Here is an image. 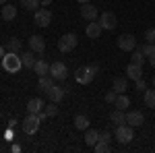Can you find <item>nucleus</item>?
<instances>
[{
	"label": "nucleus",
	"instance_id": "obj_12",
	"mask_svg": "<svg viewBox=\"0 0 155 153\" xmlns=\"http://www.w3.org/2000/svg\"><path fill=\"white\" fill-rule=\"evenodd\" d=\"M81 17H83L85 21H95L97 17H99V12H97V8L91 2H85L83 6H81Z\"/></svg>",
	"mask_w": 155,
	"mask_h": 153
},
{
	"label": "nucleus",
	"instance_id": "obj_6",
	"mask_svg": "<svg viewBox=\"0 0 155 153\" xmlns=\"http://www.w3.org/2000/svg\"><path fill=\"white\" fill-rule=\"evenodd\" d=\"M118 48L122 50V52H132L134 48H137V37L132 35V33H124V35L118 37Z\"/></svg>",
	"mask_w": 155,
	"mask_h": 153
},
{
	"label": "nucleus",
	"instance_id": "obj_31",
	"mask_svg": "<svg viewBox=\"0 0 155 153\" xmlns=\"http://www.w3.org/2000/svg\"><path fill=\"white\" fill-rule=\"evenodd\" d=\"M141 52H143L145 56H153L155 54V44H147V42H145L143 46H141Z\"/></svg>",
	"mask_w": 155,
	"mask_h": 153
},
{
	"label": "nucleus",
	"instance_id": "obj_26",
	"mask_svg": "<svg viewBox=\"0 0 155 153\" xmlns=\"http://www.w3.org/2000/svg\"><path fill=\"white\" fill-rule=\"evenodd\" d=\"M114 106L118 108V110H126V108L130 106V99H128V95L118 93V97H116V101H114Z\"/></svg>",
	"mask_w": 155,
	"mask_h": 153
},
{
	"label": "nucleus",
	"instance_id": "obj_2",
	"mask_svg": "<svg viewBox=\"0 0 155 153\" xmlns=\"http://www.w3.org/2000/svg\"><path fill=\"white\" fill-rule=\"evenodd\" d=\"M99 72V66L97 64H91V66H81L74 71V81L81 83V85H89V83L95 79V75Z\"/></svg>",
	"mask_w": 155,
	"mask_h": 153
},
{
	"label": "nucleus",
	"instance_id": "obj_4",
	"mask_svg": "<svg viewBox=\"0 0 155 153\" xmlns=\"http://www.w3.org/2000/svg\"><path fill=\"white\" fill-rule=\"evenodd\" d=\"M114 135H116V141H118L120 145H128V143L134 139V128H132L130 124H118Z\"/></svg>",
	"mask_w": 155,
	"mask_h": 153
},
{
	"label": "nucleus",
	"instance_id": "obj_23",
	"mask_svg": "<svg viewBox=\"0 0 155 153\" xmlns=\"http://www.w3.org/2000/svg\"><path fill=\"white\" fill-rule=\"evenodd\" d=\"M72 122H74V126H77L79 130H87L89 128V118L85 116V114H77Z\"/></svg>",
	"mask_w": 155,
	"mask_h": 153
},
{
	"label": "nucleus",
	"instance_id": "obj_21",
	"mask_svg": "<svg viewBox=\"0 0 155 153\" xmlns=\"http://www.w3.org/2000/svg\"><path fill=\"white\" fill-rule=\"evenodd\" d=\"M21 60H23V66H25V68H33V66H35V52H33V50L23 52Z\"/></svg>",
	"mask_w": 155,
	"mask_h": 153
},
{
	"label": "nucleus",
	"instance_id": "obj_5",
	"mask_svg": "<svg viewBox=\"0 0 155 153\" xmlns=\"http://www.w3.org/2000/svg\"><path fill=\"white\" fill-rule=\"evenodd\" d=\"M77 44H79V37L74 35V33H64L58 39V50L62 54H68V52H72L77 48Z\"/></svg>",
	"mask_w": 155,
	"mask_h": 153
},
{
	"label": "nucleus",
	"instance_id": "obj_44",
	"mask_svg": "<svg viewBox=\"0 0 155 153\" xmlns=\"http://www.w3.org/2000/svg\"><path fill=\"white\" fill-rule=\"evenodd\" d=\"M153 87H155V75H153Z\"/></svg>",
	"mask_w": 155,
	"mask_h": 153
},
{
	"label": "nucleus",
	"instance_id": "obj_35",
	"mask_svg": "<svg viewBox=\"0 0 155 153\" xmlns=\"http://www.w3.org/2000/svg\"><path fill=\"white\" fill-rule=\"evenodd\" d=\"M99 141H106V143H110V141H112V135H110L107 130H104V132H99Z\"/></svg>",
	"mask_w": 155,
	"mask_h": 153
},
{
	"label": "nucleus",
	"instance_id": "obj_20",
	"mask_svg": "<svg viewBox=\"0 0 155 153\" xmlns=\"http://www.w3.org/2000/svg\"><path fill=\"white\" fill-rule=\"evenodd\" d=\"M85 143H87V145H89V147H95V143L99 141V132H97V130H93V128H87L85 130Z\"/></svg>",
	"mask_w": 155,
	"mask_h": 153
},
{
	"label": "nucleus",
	"instance_id": "obj_42",
	"mask_svg": "<svg viewBox=\"0 0 155 153\" xmlns=\"http://www.w3.org/2000/svg\"><path fill=\"white\" fill-rule=\"evenodd\" d=\"M77 2H81V4H85V2H89V0H77Z\"/></svg>",
	"mask_w": 155,
	"mask_h": 153
},
{
	"label": "nucleus",
	"instance_id": "obj_22",
	"mask_svg": "<svg viewBox=\"0 0 155 153\" xmlns=\"http://www.w3.org/2000/svg\"><path fill=\"white\" fill-rule=\"evenodd\" d=\"M110 120H112L116 126H118V124H126V114H124V110H118V108H116V110L110 114Z\"/></svg>",
	"mask_w": 155,
	"mask_h": 153
},
{
	"label": "nucleus",
	"instance_id": "obj_38",
	"mask_svg": "<svg viewBox=\"0 0 155 153\" xmlns=\"http://www.w3.org/2000/svg\"><path fill=\"white\" fill-rule=\"evenodd\" d=\"M17 124H19V122H17L15 118H12V120H8V128H17Z\"/></svg>",
	"mask_w": 155,
	"mask_h": 153
},
{
	"label": "nucleus",
	"instance_id": "obj_27",
	"mask_svg": "<svg viewBox=\"0 0 155 153\" xmlns=\"http://www.w3.org/2000/svg\"><path fill=\"white\" fill-rule=\"evenodd\" d=\"M145 106L155 110V87L153 89H145Z\"/></svg>",
	"mask_w": 155,
	"mask_h": 153
},
{
	"label": "nucleus",
	"instance_id": "obj_16",
	"mask_svg": "<svg viewBox=\"0 0 155 153\" xmlns=\"http://www.w3.org/2000/svg\"><path fill=\"white\" fill-rule=\"evenodd\" d=\"M126 77L132 79V81H139V79H143V66L141 64H128L126 66Z\"/></svg>",
	"mask_w": 155,
	"mask_h": 153
},
{
	"label": "nucleus",
	"instance_id": "obj_30",
	"mask_svg": "<svg viewBox=\"0 0 155 153\" xmlns=\"http://www.w3.org/2000/svg\"><path fill=\"white\" fill-rule=\"evenodd\" d=\"M93 149H95V153H107V151H110V143H106V141H97Z\"/></svg>",
	"mask_w": 155,
	"mask_h": 153
},
{
	"label": "nucleus",
	"instance_id": "obj_1",
	"mask_svg": "<svg viewBox=\"0 0 155 153\" xmlns=\"http://www.w3.org/2000/svg\"><path fill=\"white\" fill-rule=\"evenodd\" d=\"M2 68L6 72H11V75H15V72H19L23 68V60L17 52H6L2 56Z\"/></svg>",
	"mask_w": 155,
	"mask_h": 153
},
{
	"label": "nucleus",
	"instance_id": "obj_39",
	"mask_svg": "<svg viewBox=\"0 0 155 153\" xmlns=\"http://www.w3.org/2000/svg\"><path fill=\"white\" fill-rule=\"evenodd\" d=\"M147 60H149V64L155 68V54H153V56H147Z\"/></svg>",
	"mask_w": 155,
	"mask_h": 153
},
{
	"label": "nucleus",
	"instance_id": "obj_8",
	"mask_svg": "<svg viewBox=\"0 0 155 153\" xmlns=\"http://www.w3.org/2000/svg\"><path fill=\"white\" fill-rule=\"evenodd\" d=\"M97 19H99L101 29H107V31L116 29V25H118V19H116V15H114V12H101Z\"/></svg>",
	"mask_w": 155,
	"mask_h": 153
},
{
	"label": "nucleus",
	"instance_id": "obj_18",
	"mask_svg": "<svg viewBox=\"0 0 155 153\" xmlns=\"http://www.w3.org/2000/svg\"><path fill=\"white\" fill-rule=\"evenodd\" d=\"M126 87H128V79H126V77H116V79L112 81V89H114L116 93H124Z\"/></svg>",
	"mask_w": 155,
	"mask_h": 153
},
{
	"label": "nucleus",
	"instance_id": "obj_28",
	"mask_svg": "<svg viewBox=\"0 0 155 153\" xmlns=\"http://www.w3.org/2000/svg\"><path fill=\"white\" fill-rule=\"evenodd\" d=\"M6 50H8V52H19V50H21V39L11 37V39L6 42Z\"/></svg>",
	"mask_w": 155,
	"mask_h": 153
},
{
	"label": "nucleus",
	"instance_id": "obj_43",
	"mask_svg": "<svg viewBox=\"0 0 155 153\" xmlns=\"http://www.w3.org/2000/svg\"><path fill=\"white\" fill-rule=\"evenodd\" d=\"M0 4H6V0H0Z\"/></svg>",
	"mask_w": 155,
	"mask_h": 153
},
{
	"label": "nucleus",
	"instance_id": "obj_14",
	"mask_svg": "<svg viewBox=\"0 0 155 153\" xmlns=\"http://www.w3.org/2000/svg\"><path fill=\"white\" fill-rule=\"evenodd\" d=\"M27 114H39L44 108H46V101L44 99H39V97H31L29 101H27Z\"/></svg>",
	"mask_w": 155,
	"mask_h": 153
},
{
	"label": "nucleus",
	"instance_id": "obj_7",
	"mask_svg": "<svg viewBox=\"0 0 155 153\" xmlns=\"http://www.w3.org/2000/svg\"><path fill=\"white\" fill-rule=\"evenodd\" d=\"M50 75H52L56 81H64V79L68 77V68H66L64 62H52V64H50Z\"/></svg>",
	"mask_w": 155,
	"mask_h": 153
},
{
	"label": "nucleus",
	"instance_id": "obj_19",
	"mask_svg": "<svg viewBox=\"0 0 155 153\" xmlns=\"http://www.w3.org/2000/svg\"><path fill=\"white\" fill-rule=\"evenodd\" d=\"M0 15H2V19H4V21H12V19L17 17V6H12V4L6 2V4L2 6V12H0Z\"/></svg>",
	"mask_w": 155,
	"mask_h": 153
},
{
	"label": "nucleus",
	"instance_id": "obj_36",
	"mask_svg": "<svg viewBox=\"0 0 155 153\" xmlns=\"http://www.w3.org/2000/svg\"><path fill=\"white\" fill-rule=\"evenodd\" d=\"M137 83V91H145L147 89V83H145V79H139V81H134Z\"/></svg>",
	"mask_w": 155,
	"mask_h": 153
},
{
	"label": "nucleus",
	"instance_id": "obj_32",
	"mask_svg": "<svg viewBox=\"0 0 155 153\" xmlns=\"http://www.w3.org/2000/svg\"><path fill=\"white\" fill-rule=\"evenodd\" d=\"M44 112H46V114H48V118L56 116V114H58V106H56V101H52V104H50V106H46V108H44Z\"/></svg>",
	"mask_w": 155,
	"mask_h": 153
},
{
	"label": "nucleus",
	"instance_id": "obj_17",
	"mask_svg": "<svg viewBox=\"0 0 155 153\" xmlns=\"http://www.w3.org/2000/svg\"><path fill=\"white\" fill-rule=\"evenodd\" d=\"M101 31H104V29H101V25H99V21H89V25H87V29H85V33H87V37H89V39H97V37L101 35Z\"/></svg>",
	"mask_w": 155,
	"mask_h": 153
},
{
	"label": "nucleus",
	"instance_id": "obj_25",
	"mask_svg": "<svg viewBox=\"0 0 155 153\" xmlns=\"http://www.w3.org/2000/svg\"><path fill=\"white\" fill-rule=\"evenodd\" d=\"M33 71L41 77V75H48L50 72V64L46 62V60H35V66H33Z\"/></svg>",
	"mask_w": 155,
	"mask_h": 153
},
{
	"label": "nucleus",
	"instance_id": "obj_15",
	"mask_svg": "<svg viewBox=\"0 0 155 153\" xmlns=\"http://www.w3.org/2000/svg\"><path fill=\"white\" fill-rule=\"evenodd\" d=\"M66 91H68V87H60V85H54L52 89L48 91V97H50V101H62L64 99V95H66Z\"/></svg>",
	"mask_w": 155,
	"mask_h": 153
},
{
	"label": "nucleus",
	"instance_id": "obj_40",
	"mask_svg": "<svg viewBox=\"0 0 155 153\" xmlns=\"http://www.w3.org/2000/svg\"><path fill=\"white\" fill-rule=\"evenodd\" d=\"M39 4H41V6H50V4H52V0H39Z\"/></svg>",
	"mask_w": 155,
	"mask_h": 153
},
{
	"label": "nucleus",
	"instance_id": "obj_29",
	"mask_svg": "<svg viewBox=\"0 0 155 153\" xmlns=\"http://www.w3.org/2000/svg\"><path fill=\"white\" fill-rule=\"evenodd\" d=\"M21 4H23V8H27V11H33V12L39 8V0H21Z\"/></svg>",
	"mask_w": 155,
	"mask_h": 153
},
{
	"label": "nucleus",
	"instance_id": "obj_37",
	"mask_svg": "<svg viewBox=\"0 0 155 153\" xmlns=\"http://www.w3.org/2000/svg\"><path fill=\"white\" fill-rule=\"evenodd\" d=\"M4 139H6V141H12V128H8L4 132Z\"/></svg>",
	"mask_w": 155,
	"mask_h": 153
},
{
	"label": "nucleus",
	"instance_id": "obj_13",
	"mask_svg": "<svg viewBox=\"0 0 155 153\" xmlns=\"http://www.w3.org/2000/svg\"><path fill=\"white\" fill-rule=\"evenodd\" d=\"M29 50H33L35 54H44V50H46V39L41 35H31L29 37Z\"/></svg>",
	"mask_w": 155,
	"mask_h": 153
},
{
	"label": "nucleus",
	"instance_id": "obj_34",
	"mask_svg": "<svg viewBox=\"0 0 155 153\" xmlns=\"http://www.w3.org/2000/svg\"><path fill=\"white\" fill-rule=\"evenodd\" d=\"M116 97H118V93L112 89V91H107V93H106V101H107V104H114V101H116Z\"/></svg>",
	"mask_w": 155,
	"mask_h": 153
},
{
	"label": "nucleus",
	"instance_id": "obj_41",
	"mask_svg": "<svg viewBox=\"0 0 155 153\" xmlns=\"http://www.w3.org/2000/svg\"><path fill=\"white\" fill-rule=\"evenodd\" d=\"M4 54H6V50H4V48L0 46V58H2V56H4Z\"/></svg>",
	"mask_w": 155,
	"mask_h": 153
},
{
	"label": "nucleus",
	"instance_id": "obj_10",
	"mask_svg": "<svg viewBox=\"0 0 155 153\" xmlns=\"http://www.w3.org/2000/svg\"><path fill=\"white\" fill-rule=\"evenodd\" d=\"M52 23V12L50 8H37L35 11V25L37 27H48Z\"/></svg>",
	"mask_w": 155,
	"mask_h": 153
},
{
	"label": "nucleus",
	"instance_id": "obj_9",
	"mask_svg": "<svg viewBox=\"0 0 155 153\" xmlns=\"http://www.w3.org/2000/svg\"><path fill=\"white\" fill-rule=\"evenodd\" d=\"M143 122H145V114H143V112H139V110H130V112H126V124H130L132 128L143 126Z\"/></svg>",
	"mask_w": 155,
	"mask_h": 153
},
{
	"label": "nucleus",
	"instance_id": "obj_33",
	"mask_svg": "<svg viewBox=\"0 0 155 153\" xmlns=\"http://www.w3.org/2000/svg\"><path fill=\"white\" fill-rule=\"evenodd\" d=\"M145 42L147 44H155V27H149L145 31Z\"/></svg>",
	"mask_w": 155,
	"mask_h": 153
},
{
	"label": "nucleus",
	"instance_id": "obj_24",
	"mask_svg": "<svg viewBox=\"0 0 155 153\" xmlns=\"http://www.w3.org/2000/svg\"><path fill=\"white\" fill-rule=\"evenodd\" d=\"M145 60H147V56L141 52V48H139V50L134 48V50H132V56H130V62H132V64H141V66H143Z\"/></svg>",
	"mask_w": 155,
	"mask_h": 153
},
{
	"label": "nucleus",
	"instance_id": "obj_3",
	"mask_svg": "<svg viewBox=\"0 0 155 153\" xmlns=\"http://www.w3.org/2000/svg\"><path fill=\"white\" fill-rule=\"evenodd\" d=\"M39 124H41L39 114H27L23 118V122H21V128H23L25 135H35L37 130H39Z\"/></svg>",
	"mask_w": 155,
	"mask_h": 153
},
{
	"label": "nucleus",
	"instance_id": "obj_11",
	"mask_svg": "<svg viewBox=\"0 0 155 153\" xmlns=\"http://www.w3.org/2000/svg\"><path fill=\"white\" fill-rule=\"evenodd\" d=\"M54 85H56V79L48 72V75H41V77H39V81H37V89H39V91H44V93H48Z\"/></svg>",
	"mask_w": 155,
	"mask_h": 153
}]
</instances>
